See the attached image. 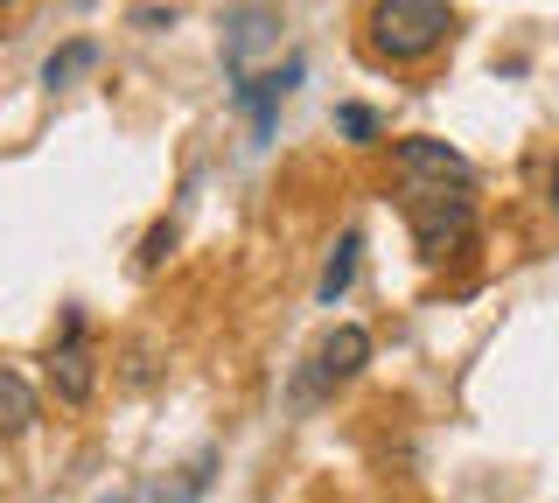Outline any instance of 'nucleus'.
<instances>
[{"label": "nucleus", "instance_id": "nucleus-1", "mask_svg": "<svg viewBox=\"0 0 559 503\" xmlns=\"http://www.w3.org/2000/svg\"><path fill=\"white\" fill-rule=\"evenodd\" d=\"M399 211H406L413 245L427 266H441L476 238V189L462 182H399Z\"/></svg>", "mask_w": 559, "mask_h": 503}, {"label": "nucleus", "instance_id": "nucleus-2", "mask_svg": "<svg viewBox=\"0 0 559 503\" xmlns=\"http://www.w3.org/2000/svg\"><path fill=\"white\" fill-rule=\"evenodd\" d=\"M454 36L448 0H378L371 8V49L384 63H419Z\"/></svg>", "mask_w": 559, "mask_h": 503}, {"label": "nucleus", "instance_id": "nucleus-3", "mask_svg": "<svg viewBox=\"0 0 559 503\" xmlns=\"http://www.w3.org/2000/svg\"><path fill=\"white\" fill-rule=\"evenodd\" d=\"M371 363V336H364L357 322H343V328H329L322 343H314V357H308V371L294 378V398L301 406H314V398H329L336 385H349V378Z\"/></svg>", "mask_w": 559, "mask_h": 503}, {"label": "nucleus", "instance_id": "nucleus-4", "mask_svg": "<svg viewBox=\"0 0 559 503\" xmlns=\"http://www.w3.org/2000/svg\"><path fill=\"white\" fill-rule=\"evenodd\" d=\"M49 385H57L63 406H84V398H92V385H98L92 350H84V315H78V308L63 315V343L49 350Z\"/></svg>", "mask_w": 559, "mask_h": 503}, {"label": "nucleus", "instance_id": "nucleus-5", "mask_svg": "<svg viewBox=\"0 0 559 503\" xmlns=\"http://www.w3.org/2000/svg\"><path fill=\"white\" fill-rule=\"evenodd\" d=\"M399 182H462V189H476V168H468V154H454L448 141H399Z\"/></svg>", "mask_w": 559, "mask_h": 503}, {"label": "nucleus", "instance_id": "nucleus-6", "mask_svg": "<svg viewBox=\"0 0 559 503\" xmlns=\"http://www.w3.org/2000/svg\"><path fill=\"white\" fill-rule=\"evenodd\" d=\"M210 476H217V455H197L175 476H154V482H133V490H112L98 503H203L210 496Z\"/></svg>", "mask_w": 559, "mask_h": 503}, {"label": "nucleus", "instance_id": "nucleus-7", "mask_svg": "<svg viewBox=\"0 0 559 503\" xmlns=\"http://www.w3.org/2000/svg\"><path fill=\"white\" fill-rule=\"evenodd\" d=\"M294 84H301V63H280V71H259V77H252V71H238L231 98H238L245 112H252V133H259V141L273 133V119H280V98H287Z\"/></svg>", "mask_w": 559, "mask_h": 503}, {"label": "nucleus", "instance_id": "nucleus-8", "mask_svg": "<svg viewBox=\"0 0 559 503\" xmlns=\"http://www.w3.org/2000/svg\"><path fill=\"white\" fill-rule=\"evenodd\" d=\"M266 36H273V8H259V0H252V8H238V14H231V36H224V71L238 77Z\"/></svg>", "mask_w": 559, "mask_h": 503}, {"label": "nucleus", "instance_id": "nucleus-9", "mask_svg": "<svg viewBox=\"0 0 559 503\" xmlns=\"http://www.w3.org/2000/svg\"><path fill=\"white\" fill-rule=\"evenodd\" d=\"M84 71H98V43H92V36H78V43L49 49V63H43V84H49V92H63V84H78Z\"/></svg>", "mask_w": 559, "mask_h": 503}, {"label": "nucleus", "instance_id": "nucleus-10", "mask_svg": "<svg viewBox=\"0 0 559 503\" xmlns=\"http://www.w3.org/2000/svg\"><path fill=\"white\" fill-rule=\"evenodd\" d=\"M28 427H35V392H28V378L0 371V441H14V433H28Z\"/></svg>", "mask_w": 559, "mask_h": 503}, {"label": "nucleus", "instance_id": "nucleus-11", "mask_svg": "<svg viewBox=\"0 0 559 503\" xmlns=\"http://www.w3.org/2000/svg\"><path fill=\"white\" fill-rule=\"evenodd\" d=\"M357 252H364V231H343L336 252H329V266H322V301L329 308H336L343 294H349V280H357Z\"/></svg>", "mask_w": 559, "mask_h": 503}, {"label": "nucleus", "instance_id": "nucleus-12", "mask_svg": "<svg viewBox=\"0 0 559 503\" xmlns=\"http://www.w3.org/2000/svg\"><path fill=\"white\" fill-rule=\"evenodd\" d=\"M168 252H175V217H162V224L147 231V245H140V273H154Z\"/></svg>", "mask_w": 559, "mask_h": 503}, {"label": "nucleus", "instance_id": "nucleus-13", "mask_svg": "<svg viewBox=\"0 0 559 503\" xmlns=\"http://www.w3.org/2000/svg\"><path fill=\"white\" fill-rule=\"evenodd\" d=\"M336 119H343V133H349L357 147H371V141H378V112H371V106H343Z\"/></svg>", "mask_w": 559, "mask_h": 503}, {"label": "nucleus", "instance_id": "nucleus-14", "mask_svg": "<svg viewBox=\"0 0 559 503\" xmlns=\"http://www.w3.org/2000/svg\"><path fill=\"white\" fill-rule=\"evenodd\" d=\"M133 22H140V28H168L175 14H168V8H133Z\"/></svg>", "mask_w": 559, "mask_h": 503}, {"label": "nucleus", "instance_id": "nucleus-15", "mask_svg": "<svg viewBox=\"0 0 559 503\" xmlns=\"http://www.w3.org/2000/svg\"><path fill=\"white\" fill-rule=\"evenodd\" d=\"M552 211H559V161H552Z\"/></svg>", "mask_w": 559, "mask_h": 503}, {"label": "nucleus", "instance_id": "nucleus-16", "mask_svg": "<svg viewBox=\"0 0 559 503\" xmlns=\"http://www.w3.org/2000/svg\"><path fill=\"white\" fill-rule=\"evenodd\" d=\"M0 8H22V0H0Z\"/></svg>", "mask_w": 559, "mask_h": 503}]
</instances>
